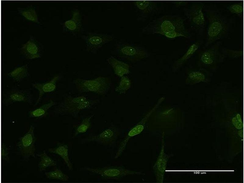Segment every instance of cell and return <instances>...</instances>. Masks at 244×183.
Segmentation results:
<instances>
[{
    "mask_svg": "<svg viewBox=\"0 0 244 183\" xmlns=\"http://www.w3.org/2000/svg\"><path fill=\"white\" fill-rule=\"evenodd\" d=\"M163 132L161 137V150L153 168L157 183H163L164 179L167 164L171 155L165 152V136Z\"/></svg>",
    "mask_w": 244,
    "mask_h": 183,
    "instance_id": "obj_13",
    "label": "cell"
},
{
    "mask_svg": "<svg viewBox=\"0 0 244 183\" xmlns=\"http://www.w3.org/2000/svg\"><path fill=\"white\" fill-rule=\"evenodd\" d=\"M221 51L225 58L227 57L232 59L239 58L243 54V50L242 49L234 50L222 48L221 49Z\"/></svg>",
    "mask_w": 244,
    "mask_h": 183,
    "instance_id": "obj_31",
    "label": "cell"
},
{
    "mask_svg": "<svg viewBox=\"0 0 244 183\" xmlns=\"http://www.w3.org/2000/svg\"><path fill=\"white\" fill-rule=\"evenodd\" d=\"M46 177L48 178L56 179L62 181H68L69 176L63 173L60 170L56 169L55 170L45 173Z\"/></svg>",
    "mask_w": 244,
    "mask_h": 183,
    "instance_id": "obj_30",
    "label": "cell"
},
{
    "mask_svg": "<svg viewBox=\"0 0 244 183\" xmlns=\"http://www.w3.org/2000/svg\"><path fill=\"white\" fill-rule=\"evenodd\" d=\"M9 152L8 148L3 143H2L1 147V157L2 160L8 162L9 160Z\"/></svg>",
    "mask_w": 244,
    "mask_h": 183,
    "instance_id": "obj_32",
    "label": "cell"
},
{
    "mask_svg": "<svg viewBox=\"0 0 244 183\" xmlns=\"http://www.w3.org/2000/svg\"><path fill=\"white\" fill-rule=\"evenodd\" d=\"M2 95V103L5 106L19 102L30 104L33 101L32 95L27 90L12 89L3 92Z\"/></svg>",
    "mask_w": 244,
    "mask_h": 183,
    "instance_id": "obj_12",
    "label": "cell"
},
{
    "mask_svg": "<svg viewBox=\"0 0 244 183\" xmlns=\"http://www.w3.org/2000/svg\"><path fill=\"white\" fill-rule=\"evenodd\" d=\"M48 151L50 153H55L60 156L63 159L69 170H72V165L69 158L68 147L67 145L59 144L55 147L49 149Z\"/></svg>",
    "mask_w": 244,
    "mask_h": 183,
    "instance_id": "obj_22",
    "label": "cell"
},
{
    "mask_svg": "<svg viewBox=\"0 0 244 183\" xmlns=\"http://www.w3.org/2000/svg\"><path fill=\"white\" fill-rule=\"evenodd\" d=\"M239 134L240 136L242 137L243 136V131L242 130H240L239 132Z\"/></svg>",
    "mask_w": 244,
    "mask_h": 183,
    "instance_id": "obj_34",
    "label": "cell"
},
{
    "mask_svg": "<svg viewBox=\"0 0 244 183\" xmlns=\"http://www.w3.org/2000/svg\"><path fill=\"white\" fill-rule=\"evenodd\" d=\"M221 44V41H217L204 48L203 50L200 52L197 62L198 66L211 72L216 70L225 58L220 50Z\"/></svg>",
    "mask_w": 244,
    "mask_h": 183,
    "instance_id": "obj_4",
    "label": "cell"
},
{
    "mask_svg": "<svg viewBox=\"0 0 244 183\" xmlns=\"http://www.w3.org/2000/svg\"><path fill=\"white\" fill-rule=\"evenodd\" d=\"M119 131L114 126L109 127L99 134L90 135L84 139V142H96L105 145H110L114 143L119 135Z\"/></svg>",
    "mask_w": 244,
    "mask_h": 183,
    "instance_id": "obj_15",
    "label": "cell"
},
{
    "mask_svg": "<svg viewBox=\"0 0 244 183\" xmlns=\"http://www.w3.org/2000/svg\"><path fill=\"white\" fill-rule=\"evenodd\" d=\"M60 78L59 76L56 75L51 80L46 82L36 83L33 84V87L38 91V98L34 106L40 103L45 94L54 92L56 89L57 82Z\"/></svg>",
    "mask_w": 244,
    "mask_h": 183,
    "instance_id": "obj_19",
    "label": "cell"
},
{
    "mask_svg": "<svg viewBox=\"0 0 244 183\" xmlns=\"http://www.w3.org/2000/svg\"><path fill=\"white\" fill-rule=\"evenodd\" d=\"M56 104V102L50 100L41 106L29 111L28 116L30 117L35 118L43 117L47 113L48 110Z\"/></svg>",
    "mask_w": 244,
    "mask_h": 183,
    "instance_id": "obj_23",
    "label": "cell"
},
{
    "mask_svg": "<svg viewBox=\"0 0 244 183\" xmlns=\"http://www.w3.org/2000/svg\"><path fill=\"white\" fill-rule=\"evenodd\" d=\"M17 9L20 14L26 20L37 24L40 23L36 10L33 7H19Z\"/></svg>",
    "mask_w": 244,
    "mask_h": 183,
    "instance_id": "obj_25",
    "label": "cell"
},
{
    "mask_svg": "<svg viewBox=\"0 0 244 183\" xmlns=\"http://www.w3.org/2000/svg\"><path fill=\"white\" fill-rule=\"evenodd\" d=\"M8 76L16 82H19L29 75L28 66L25 65L15 68L10 71Z\"/></svg>",
    "mask_w": 244,
    "mask_h": 183,
    "instance_id": "obj_24",
    "label": "cell"
},
{
    "mask_svg": "<svg viewBox=\"0 0 244 183\" xmlns=\"http://www.w3.org/2000/svg\"><path fill=\"white\" fill-rule=\"evenodd\" d=\"M203 43L202 40H198L192 44L183 56L174 62L172 66L173 71L175 72L180 69L196 53Z\"/></svg>",
    "mask_w": 244,
    "mask_h": 183,
    "instance_id": "obj_20",
    "label": "cell"
},
{
    "mask_svg": "<svg viewBox=\"0 0 244 183\" xmlns=\"http://www.w3.org/2000/svg\"><path fill=\"white\" fill-rule=\"evenodd\" d=\"M99 175L105 179L117 180L130 175H144L145 174L140 171L129 170L119 166L105 167L102 168H92L85 167L80 169Z\"/></svg>",
    "mask_w": 244,
    "mask_h": 183,
    "instance_id": "obj_7",
    "label": "cell"
},
{
    "mask_svg": "<svg viewBox=\"0 0 244 183\" xmlns=\"http://www.w3.org/2000/svg\"><path fill=\"white\" fill-rule=\"evenodd\" d=\"M71 15L70 20L62 23L63 30L74 35L77 34L83 29L81 15L78 9H75L72 11Z\"/></svg>",
    "mask_w": 244,
    "mask_h": 183,
    "instance_id": "obj_18",
    "label": "cell"
},
{
    "mask_svg": "<svg viewBox=\"0 0 244 183\" xmlns=\"http://www.w3.org/2000/svg\"><path fill=\"white\" fill-rule=\"evenodd\" d=\"M132 2L138 12L139 18L141 20L155 13L159 9V4L156 1L136 0Z\"/></svg>",
    "mask_w": 244,
    "mask_h": 183,
    "instance_id": "obj_17",
    "label": "cell"
},
{
    "mask_svg": "<svg viewBox=\"0 0 244 183\" xmlns=\"http://www.w3.org/2000/svg\"><path fill=\"white\" fill-rule=\"evenodd\" d=\"M98 101L83 96H68L56 107L54 112L61 115H69L76 117L80 111L91 107Z\"/></svg>",
    "mask_w": 244,
    "mask_h": 183,
    "instance_id": "obj_3",
    "label": "cell"
},
{
    "mask_svg": "<svg viewBox=\"0 0 244 183\" xmlns=\"http://www.w3.org/2000/svg\"><path fill=\"white\" fill-rule=\"evenodd\" d=\"M171 2L177 7L185 6L188 3V1L187 0H174Z\"/></svg>",
    "mask_w": 244,
    "mask_h": 183,
    "instance_id": "obj_33",
    "label": "cell"
},
{
    "mask_svg": "<svg viewBox=\"0 0 244 183\" xmlns=\"http://www.w3.org/2000/svg\"><path fill=\"white\" fill-rule=\"evenodd\" d=\"M106 60L112 68L114 74L117 76L121 77L130 73V66L127 64L113 56L109 57Z\"/></svg>",
    "mask_w": 244,
    "mask_h": 183,
    "instance_id": "obj_21",
    "label": "cell"
},
{
    "mask_svg": "<svg viewBox=\"0 0 244 183\" xmlns=\"http://www.w3.org/2000/svg\"><path fill=\"white\" fill-rule=\"evenodd\" d=\"M204 6V4L203 2L195 1L183 9L184 14L192 28L199 35L203 34L206 26Z\"/></svg>",
    "mask_w": 244,
    "mask_h": 183,
    "instance_id": "obj_6",
    "label": "cell"
},
{
    "mask_svg": "<svg viewBox=\"0 0 244 183\" xmlns=\"http://www.w3.org/2000/svg\"><path fill=\"white\" fill-rule=\"evenodd\" d=\"M73 83L80 92H91L100 95L106 94L111 86L109 79L101 76L90 79L78 78L74 80Z\"/></svg>",
    "mask_w": 244,
    "mask_h": 183,
    "instance_id": "obj_5",
    "label": "cell"
},
{
    "mask_svg": "<svg viewBox=\"0 0 244 183\" xmlns=\"http://www.w3.org/2000/svg\"><path fill=\"white\" fill-rule=\"evenodd\" d=\"M93 114L89 116L84 118L81 123L76 127L73 138L76 137L79 134L86 132L91 127V119L94 116Z\"/></svg>",
    "mask_w": 244,
    "mask_h": 183,
    "instance_id": "obj_27",
    "label": "cell"
},
{
    "mask_svg": "<svg viewBox=\"0 0 244 183\" xmlns=\"http://www.w3.org/2000/svg\"><path fill=\"white\" fill-rule=\"evenodd\" d=\"M130 79L124 76L121 77L118 85L116 87L115 91L120 94H125L131 88Z\"/></svg>",
    "mask_w": 244,
    "mask_h": 183,
    "instance_id": "obj_28",
    "label": "cell"
},
{
    "mask_svg": "<svg viewBox=\"0 0 244 183\" xmlns=\"http://www.w3.org/2000/svg\"><path fill=\"white\" fill-rule=\"evenodd\" d=\"M190 33L186 28L184 20L177 15L163 16L149 22L142 30L145 34H164L172 31Z\"/></svg>",
    "mask_w": 244,
    "mask_h": 183,
    "instance_id": "obj_2",
    "label": "cell"
},
{
    "mask_svg": "<svg viewBox=\"0 0 244 183\" xmlns=\"http://www.w3.org/2000/svg\"><path fill=\"white\" fill-rule=\"evenodd\" d=\"M23 55L28 59L41 58L43 51V47L33 35H30L28 41L20 48Z\"/></svg>",
    "mask_w": 244,
    "mask_h": 183,
    "instance_id": "obj_16",
    "label": "cell"
},
{
    "mask_svg": "<svg viewBox=\"0 0 244 183\" xmlns=\"http://www.w3.org/2000/svg\"><path fill=\"white\" fill-rule=\"evenodd\" d=\"M113 52L119 56L132 61L141 60L149 55V52L144 48L127 43L118 45Z\"/></svg>",
    "mask_w": 244,
    "mask_h": 183,
    "instance_id": "obj_8",
    "label": "cell"
},
{
    "mask_svg": "<svg viewBox=\"0 0 244 183\" xmlns=\"http://www.w3.org/2000/svg\"><path fill=\"white\" fill-rule=\"evenodd\" d=\"M226 9L230 13L236 15L240 18L243 15V2L229 4L226 6Z\"/></svg>",
    "mask_w": 244,
    "mask_h": 183,
    "instance_id": "obj_29",
    "label": "cell"
},
{
    "mask_svg": "<svg viewBox=\"0 0 244 183\" xmlns=\"http://www.w3.org/2000/svg\"><path fill=\"white\" fill-rule=\"evenodd\" d=\"M37 156L40 158L38 167L40 171L44 170L48 167L56 165V161L48 156L45 151L40 154H37Z\"/></svg>",
    "mask_w": 244,
    "mask_h": 183,
    "instance_id": "obj_26",
    "label": "cell"
},
{
    "mask_svg": "<svg viewBox=\"0 0 244 183\" xmlns=\"http://www.w3.org/2000/svg\"><path fill=\"white\" fill-rule=\"evenodd\" d=\"M82 38L85 42L86 50L95 53L104 45L112 41L113 37L106 34L91 33L82 35Z\"/></svg>",
    "mask_w": 244,
    "mask_h": 183,
    "instance_id": "obj_11",
    "label": "cell"
},
{
    "mask_svg": "<svg viewBox=\"0 0 244 183\" xmlns=\"http://www.w3.org/2000/svg\"><path fill=\"white\" fill-rule=\"evenodd\" d=\"M211 72L201 67H192L186 72L185 84L192 85L201 83H208L211 80Z\"/></svg>",
    "mask_w": 244,
    "mask_h": 183,
    "instance_id": "obj_14",
    "label": "cell"
},
{
    "mask_svg": "<svg viewBox=\"0 0 244 183\" xmlns=\"http://www.w3.org/2000/svg\"><path fill=\"white\" fill-rule=\"evenodd\" d=\"M204 10L208 20L205 48L227 38L231 30L233 21L215 6H210Z\"/></svg>",
    "mask_w": 244,
    "mask_h": 183,
    "instance_id": "obj_1",
    "label": "cell"
},
{
    "mask_svg": "<svg viewBox=\"0 0 244 183\" xmlns=\"http://www.w3.org/2000/svg\"><path fill=\"white\" fill-rule=\"evenodd\" d=\"M165 98L162 97L159 99L154 107L136 124L129 131L126 136L120 143L115 156V159L118 158L122 154L125 149L129 140L132 137L141 133L145 128V124L150 115L164 101Z\"/></svg>",
    "mask_w": 244,
    "mask_h": 183,
    "instance_id": "obj_9",
    "label": "cell"
},
{
    "mask_svg": "<svg viewBox=\"0 0 244 183\" xmlns=\"http://www.w3.org/2000/svg\"><path fill=\"white\" fill-rule=\"evenodd\" d=\"M34 127L31 125L28 131L20 139L17 144V149L22 157L26 160L35 157V138Z\"/></svg>",
    "mask_w": 244,
    "mask_h": 183,
    "instance_id": "obj_10",
    "label": "cell"
}]
</instances>
